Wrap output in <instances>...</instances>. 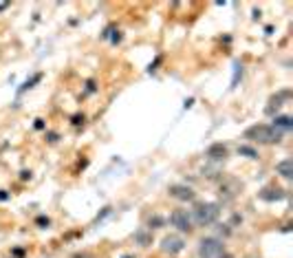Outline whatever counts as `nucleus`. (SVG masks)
Masks as SVG:
<instances>
[{"mask_svg": "<svg viewBox=\"0 0 293 258\" xmlns=\"http://www.w3.org/2000/svg\"><path fill=\"white\" fill-rule=\"evenodd\" d=\"M241 190H243V183L238 181V179H225V181L221 183V196H223V201L236 199Z\"/></svg>", "mask_w": 293, "mask_h": 258, "instance_id": "nucleus-7", "label": "nucleus"}, {"mask_svg": "<svg viewBox=\"0 0 293 258\" xmlns=\"http://www.w3.org/2000/svg\"><path fill=\"white\" fill-rule=\"evenodd\" d=\"M274 128L280 130V133H284V130H291L293 128V120L289 117V115H280V117H276V120H274Z\"/></svg>", "mask_w": 293, "mask_h": 258, "instance_id": "nucleus-12", "label": "nucleus"}, {"mask_svg": "<svg viewBox=\"0 0 293 258\" xmlns=\"http://www.w3.org/2000/svg\"><path fill=\"white\" fill-rule=\"evenodd\" d=\"M168 192H170L172 199L183 201V203H192V201H196V192H194L190 186H183V183H174V186H170Z\"/></svg>", "mask_w": 293, "mask_h": 258, "instance_id": "nucleus-5", "label": "nucleus"}, {"mask_svg": "<svg viewBox=\"0 0 293 258\" xmlns=\"http://www.w3.org/2000/svg\"><path fill=\"white\" fill-rule=\"evenodd\" d=\"M276 172H278L284 181H291L293 179V161L291 159H282L280 163H276Z\"/></svg>", "mask_w": 293, "mask_h": 258, "instance_id": "nucleus-11", "label": "nucleus"}, {"mask_svg": "<svg viewBox=\"0 0 293 258\" xmlns=\"http://www.w3.org/2000/svg\"><path fill=\"white\" fill-rule=\"evenodd\" d=\"M238 155H243V157H247V159H258V153H256L254 148H249V146H241V148H238Z\"/></svg>", "mask_w": 293, "mask_h": 258, "instance_id": "nucleus-14", "label": "nucleus"}, {"mask_svg": "<svg viewBox=\"0 0 293 258\" xmlns=\"http://www.w3.org/2000/svg\"><path fill=\"white\" fill-rule=\"evenodd\" d=\"M284 196H287V192H284L282 188H276V186L262 188V190L258 192V199L267 201V203H274V201H282Z\"/></svg>", "mask_w": 293, "mask_h": 258, "instance_id": "nucleus-8", "label": "nucleus"}, {"mask_svg": "<svg viewBox=\"0 0 293 258\" xmlns=\"http://www.w3.org/2000/svg\"><path fill=\"white\" fill-rule=\"evenodd\" d=\"M223 254H225V245H223V241L214 239V236H207L198 243V256L201 258H218Z\"/></svg>", "mask_w": 293, "mask_h": 258, "instance_id": "nucleus-3", "label": "nucleus"}, {"mask_svg": "<svg viewBox=\"0 0 293 258\" xmlns=\"http://www.w3.org/2000/svg\"><path fill=\"white\" fill-rule=\"evenodd\" d=\"M135 241L141 245V247H148V245L152 243V232H150V229H139L135 234Z\"/></svg>", "mask_w": 293, "mask_h": 258, "instance_id": "nucleus-13", "label": "nucleus"}, {"mask_svg": "<svg viewBox=\"0 0 293 258\" xmlns=\"http://www.w3.org/2000/svg\"><path fill=\"white\" fill-rule=\"evenodd\" d=\"M170 223H172V227H177L179 232H188V234H192V229H194L192 214H190L188 210H174L172 214H170Z\"/></svg>", "mask_w": 293, "mask_h": 258, "instance_id": "nucleus-4", "label": "nucleus"}, {"mask_svg": "<svg viewBox=\"0 0 293 258\" xmlns=\"http://www.w3.org/2000/svg\"><path fill=\"white\" fill-rule=\"evenodd\" d=\"M221 216V206L218 203H198L194 207V214H192V221H196L198 225L207 227V225H214Z\"/></svg>", "mask_w": 293, "mask_h": 258, "instance_id": "nucleus-2", "label": "nucleus"}, {"mask_svg": "<svg viewBox=\"0 0 293 258\" xmlns=\"http://www.w3.org/2000/svg\"><path fill=\"white\" fill-rule=\"evenodd\" d=\"M227 155H229V148H227L225 143H212L210 148H207L205 157L210 159V161H225Z\"/></svg>", "mask_w": 293, "mask_h": 258, "instance_id": "nucleus-9", "label": "nucleus"}, {"mask_svg": "<svg viewBox=\"0 0 293 258\" xmlns=\"http://www.w3.org/2000/svg\"><path fill=\"white\" fill-rule=\"evenodd\" d=\"M183 247H185V241H183L181 236H177V234L163 236V241H161V252L170 254V256H177V254H181Z\"/></svg>", "mask_w": 293, "mask_h": 258, "instance_id": "nucleus-6", "label": "nucleus"}, {"mask_svg": "<svg viewBox=\"0 0 293 258\" xmlns=\"http://www.w3.org/2000/svg\"><path fill=\"white\" fill-rule=\"evenodd\" d=\"M73 258H93V256H91V254H75Z\"/></svg>", "mask_w": 293, "mask_h": 258, "instance_id": "nucleus-15", "label": "nucleus"}, {"mask_svg": "<svg viewBox=\"0 0 293 258\" xmlns=\"http://www.w3.org/2000/svg\"><path fill=\"white\" fill-rule=\"evenodd\" d=\"M247 258H258V256H247Z\"/></svg>", "mask_w": 293, "mask_h": 258, "instance_id": "nucleus-16", "label": "nucleus"}, {"mask_svg": "<svg viewBox=\"0 0 293 258\" xmlns=\"http://www.w3.org/2000/svg\"><path fill=\"white\" fill-rule=\"evenodd\" d=\"M289 97H291V93H289V91H282V93H278V95H274V97L269 100V106L264 108V110H267V115L278 113V110L282 108V102L289 100Z\"/></svg>", "mask_w": 293, "mask_h": 258, "instance_id": "nucleus-10", "label": "nucleus"}, {"mask_svg": "<svg viewBox=\"0 0 293 258\" xmlns=\"http://www.w3.org/2000/svg\"><path fill=\"white\" fill-rule=\"evenodd\" d=\"M245 139H249L251 143H278L282 139V133L276 130L274 126H267V124H256L249 126L243 135Z\"/></svg>", "mask_w": 293, "mask_h": 258, "instance_id": "nucleus-1", "label": "nucleus"}]
</instances>
